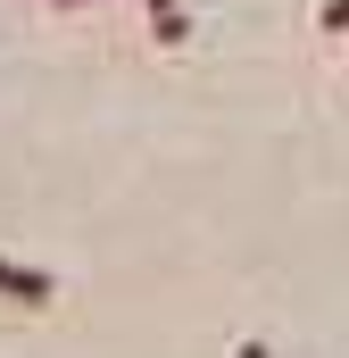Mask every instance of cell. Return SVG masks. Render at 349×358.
<instances>
[{
  "mask_svg": "<svg viewBox=\"0 0 349 358\" xmlns=\"http://www.w3.org/2000/svg\"><path fill=\"white\" fill-rule=\"evenodd\" d=\"M0 300H17V308H50V300H59V275L25 267V259H0Z\"/></svg>",
  "mask_w": 349,
  "mask_h": 358,
  "instance_id": "1",
  "label": "cell"
},
{
  "mask_svg": "<svg viewBox=\"0 0 349 358\" xmlns=\"http://www.w3.org/2000/svg\"><path fill=\"white\" fill-rule=\"evenodd\" d=\"M150 42L158 50H183L191 42V8H150Z\"/></svg>",
  "mask_w": 349,
  "mask_h": 358,
  "instance_id": "2",
  "label": "cell"
},
{
  "mask_svg": "<svg viewBox=\"0 0 349 358\" xmlns=\"http://www.w3.org/2000/svg\"><path fill=\"white\" fill-rule=\"evenodd\" d=\"M316 34H349V0H325L316 8Z\"/></svg>",
  "mask_w": 349,
  "mask_h": 358,
  "instance_id": "3",
  "label": "cell"
},
{
  "mask_svg": "<svg viewBox=\"0 0 349 358\" xmlns=\"http://www.w3.org/2000/svg\"><path fill=\"white\" fill-rule=\"evenodd\" d=\"M233 358H274V350H266V342H242V350H233Z\"/></svg>",
  "mask_w": 349,
  "mask_h": 358,
  "instance_id": "4",
  "label": "cell"
},
{
  "mask_svg": "<svg viewBox=\"0 0 349 358\" xmlns=\"http://www.w3.org/2000/svg\"><path fill=\"white\" fill-rule=\"evenodd\" d=\"M50 8H91V0H50Z\"/></svg>",
  "mask_w": 349,
  "mask_h": 358,
  "instance_id": "5",
  "label": "cell"
},
{
  "mask_svg": "<svg viewBox=\"0 0 349 358\" xmlns=\"http://www.w3.org/2000/svg\"><path fill=\"white\" fill-rule=\"evenodd\" d=\"M133 8H142V0H133Z\"/></svg>",
  "mask_w": 349,
  "mask_h": 358,
  "instance_id": "6",
  "label": "cell"
}]
</instances>
